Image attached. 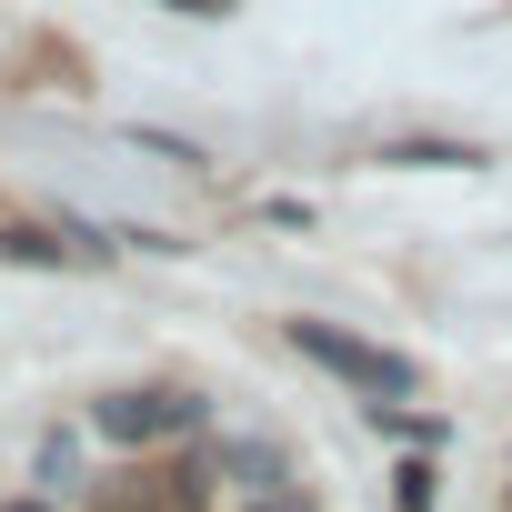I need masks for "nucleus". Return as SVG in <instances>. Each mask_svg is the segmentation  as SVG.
Returning <instances> with one entry per match:
<instances>
[{
    "instance_id": "nucleus-5",
    "label": "nucleus",
    "mask_w": 512,
    "mask_h": 512,
    "mask_svg": "<svg viewBox=\"0 0 512 512\" xmlns=\"http://www.w3.org/2000/svg\"><path fill=\"white\" fill-rule=\"evenodd\" d=\"M432 492H442L432 462H402V472H392V502H402V512H432Z\"/></svg>"
},
{
    "instance_id": "nucleus-4",
    "label": "nucleus",
    "mask_w": 512,
    "mask_h": 512,
    "mask_svg": "<svg viewBox=\"0 0 512 512\" xmlns=\"http://www.w3.org/2000/svg\"><path fill=\"white\" fill-rule=\"evenodd\" d=\"M382 161H402V171H472L482 151H462V141H392Z\"/></svg>"
},
{
    "instance_id": "nucleus-9",
    "label": "nucleus",
    "mask_w": 512,
    "mask_h": 512,
    "mask_svg": "<svg viewBox=\"0 0 512 512\" xmlns=\"http://www.w3.org/2000/svg\"><path fill=\"white\" fill-rule=\"evenodd\" d=\"M11 512H51V502H11Z\"/></svg>"
},
{
    "instance_id": "nucleus-3",
    "label": "nucleus",
    "mask_w": 512,
    "mask_h": 512,
    "mask_svg": "<svg viewBox=\"0 0 512 512\" xmlns=\"http://www.w3.org/2000/svg\"><path fill=\"white\" fill-rule=\"evenodd\" d=\"M201 482H231V492L251 502V492H282V482H302V472H292V452L262 442V432H221V442L201 452Z\"/></svg>"
},
{
    "instance_id": "nucleus-7",
    "label": "nucleus",
    "mask_w": 512,
    "mask_h": 512,
    "mask_svg": "<svg viewBox=\"0 0 512 512\" xmlns=\"http://www.w3.org/2000/svg\"><path fill=\"white\" fill-rule=\"evenodd\" d=\"M241 512H312V492H302V482H282V492H251Z\"/></svg>"
},
{
    "instance_id": "nucleus-8",
    "label": "nucleus",
    "mask_w": 512,
    "mask_h": 512,
    "mask_svg": "<svg viewBox=\"0 0 512 512\" xmlns=\"http://www.w3.org/2000/svg\"><path fill=\"white\" fill-rule=\"evenodd\" d=\"M161 11H181V21H231V0H161Z\"/></svg>"
},
{
    "instance_id": "nucleus-1",
    "label": "nucleus",
    "mask_w": 512,
    "mask_h": 512,
    "mask_svg": "<svg viewBox=\"0 0 512 512\" xmlns=\"http://www.w3.org/2000/svg\"><path fill=\"white\" fill-rule=\"evenodd\" d=\"M292 352L322 362L332 382H352L372 412H402V402L422 392V362H402V352H382V342H362V332H342V322H292Z\"/></svg>"
},
{
    "instance_id": "nucleus-2",
    "label": "nucleus",
    "mask_w": 512,
    "mask_h": 512,
    "mask_svg": "<svg viewBox=\"0 0 512 512\" xmlns=\"http://www.w3.org/2000/svg\"><path fill=\"white\" fill-rule=\"evenodd\" d=\"M91 422H101V442H131V452H141V442L201 432V402H191V392H111Z\"/></svg>"
},
{
    "instance_id": "nucleus-6",
    "label": "nucleus",
    "mask_w": 512,
    "mask_h": 512,
    "mask_svg": "<svg viewBox=\"0 0 512 512\" xmlns=\"http://www.w3.org/2000/svg\"><path fill=\"white\" fill-rule=\"evenodd\" d=\"M71 462H81V452H71V432H51V442H41V482L61 492V482H71Z\"/></svg>"
}]
</instances>
